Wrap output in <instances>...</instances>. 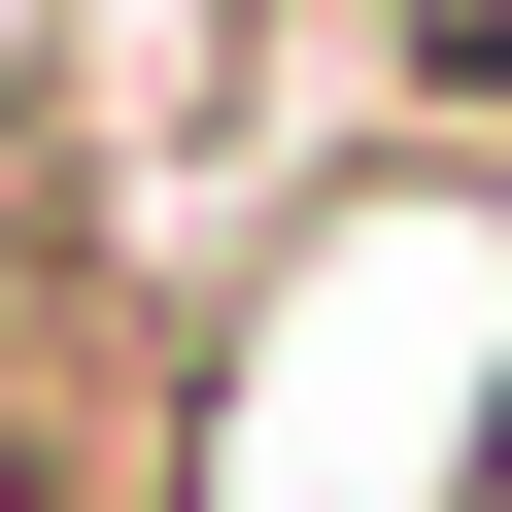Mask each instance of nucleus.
<instances>
[{
	"mask_svg": "<svg viewBox=\"0 0 512 512\" xmlns=\"http://www.w3.org/2000/svg\"><path fill=\"white\" fill-rule=\"evenodd\" d=\"M376 103L410 137H512V0H376Z\"/></svg>",
	"mask_w": 512,
	"mask_h": 512,
	"instance_id": "nucleus-1",
	"label": "nucleus"
}]
</instances>
